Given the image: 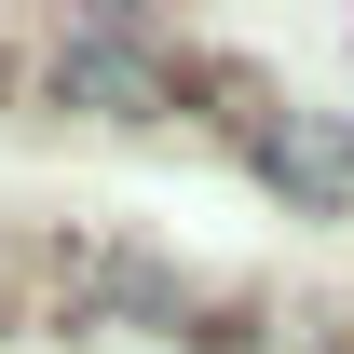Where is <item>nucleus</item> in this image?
Instances as JSON below:
<instances>
[{
	"mask_svg": "<svg viewBox=\"0 0 354 354\" xmlns=\"http://www.w3.org/2000/svg\"><path fill=\"white\" fill-rule=\"evenodd\" d=\"M245 164H259V191H286V205H300V218H354V123L341 109H300V95H286V109H245Z\"/></svg>",
	"mask_w": 354,
	"mask_h": 354,
	"instance_id": "f03ea898",
	"label": "nucleus"
},
{
	"mask_svg": "<svg viewBox=\"0 0 354 354\" xmlns=\"http://www.w3.org/2000/svg\"><path fill=\"white\" fill-rule=\"evenodd\" d=\"M41 95L55 109H95V123H164L177 109V55L123 14H95V28H55L41 41Z\"/></svg>",
	"mask_w": 354,
	"mask_h": 354,
	"instance_id": "f257e3e1",
	"label": "nucleus"
}]
</instances>
